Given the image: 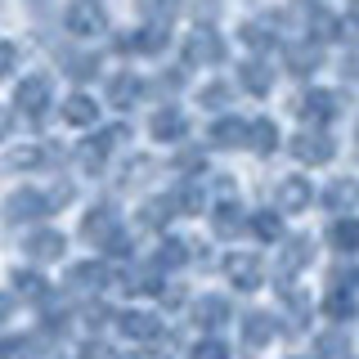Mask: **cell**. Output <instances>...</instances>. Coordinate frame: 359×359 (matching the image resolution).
<instances>
[{"label": "cell", "mask_w": 359, "mask_h": 359, "mask_svg": "<svg viewBox=\"0 0 359 359\" xmlns=\"http://www.w3.org/2000/svg\"><path fill=\"white\" fill-rule=\"evenodd\" d=\"M54 90H50V76H22L18 90H14V104L18 112H27V117H41L45 108H50Z\"/></svg>", "instance_id": "1"}, {"label": "cell", "mask_w": 359, "mask_h": 359, "mask_svg": "<svg viewBox=\"0 0 359 359\" xmlns=\"http://www.w3.org/2000/svg\"><path fill=\"white\" fill-rule=\"evenodd\" d=\"M292 153H297V162H306V166H323V162H332L337 144L323 130H301L297 140H292Z\"/></svg>", "instance_id": "2"}, {"label": "cell", "mask_w": 359, "mask_h": 359, "mask_svg": "<svg viewBox=\"0 0 359 359\" xmlns=\"http://www.w3.org/2000/svg\"><path fill=\"white\" fill-rule=\"evenodd\" d=\"M45 211H50V198L36 194V189H18V194H9V202H5V220H9V224L41 220Z\"/></svg>", "instance_id": "3"}, {"label": "cell", "mask_w": 359, "mask_h": 359, "mask_svg": "<svg viewBox=\"0 0 359 359\" xmlns=\"http://www.w3.org/2000/svg\"><path fill=\"white\" fill-rule=\"evenodd\" d=\"M63 22H67L72 36H99V32H108V18L95 9V0H76V5H67Z\"/></svg>", "instance_id": "4"}, {"label": "cell", "mask_w": 359, "mask_h": 359, "mask_svg": "<svg viewBox=\"0 0 359 359\" xmlns=\"http://www.w3.org/2000/svg\"><path fill=\"white\" fill-rule=\"evenodd\" d=\"M297 112L306 121H314V126H323V121L337 117V95L332 90H306V95L297 99Z\"/></svg>", "instance_id": "5"}, {"label": "cell", "mask_w": 359, "mask_h": 359, "mask_svg": "<svg viewBox=\"0 0 359 359\" xmlns=\"http://www.w3.org/2000/svg\"><path fill=\"white\" fill-rule=\"evenodd\" d=\"M310 198H314V189H310V175H287L283 184L274 189V202H278V211H306V207H310Z\"/></svg>", "instance_id": "6"}, {"label": "cell", "mask_w": 359, "mask_h": 359, "mask_svg": "<svg viewBox=\"0 0 359 359\" xmlns=\"http://www.w3.org/2000/svg\"><path fill=\"white\" fill-rule=\"evenodd\" d=\"M224 274L233 278V287H243V292H256L265 283V269H261V261H256V256H229V261H224Z\"/></svg>", "instance_id": "7"}, {"label": "cell", "mask_w": 359, "mask_h": 359, "mask_svg": "<svg viewBox=\"0 0 359 359\" xmlns=\"http://www.w3.org/2000/svg\"><path fill=\"white\" fill-rule=\"evenodd\" d=\"M63 247H67V243H63L59 229H36V233L27 238V256H32V261H59Z\"/></svg>", "instance_id": "8"}, {"label": "cell", "mask_w": 359, "mask_h": 359, "mask_svg": "<svg viewBox=\"0 0 359 359\" xmlns=\"http://www.w3.org/2000/svg\"><path fill=\"white\" fill-rule=\"evenodd\" d=\"M323 314H328L332 323H351V319H359V297H355V292L332 287L328 297H323Z\"/></svg>", "instance_id": "9"}, {"label": "cell", "mask_w": 359, "mask_h": 359, "mask_svg": "<svg viewBox=\"0 0 359 359\" xmlns=\"http://www.w3.org/2000/svg\"><path fill=\"white\" fill-rule=\"evenodd\" d=\"M220 54H224V45H220V36L211 27H198L194 36H189V63H198V59L202 63H216Z\"/></svg>", "instance_id": "10"}, {"label": "cell", "mask_w": 359, "mask_h": 359, "mask_svg": "<svg viewBox=\"0 0 359 359\" xmlns=\"http://www.w3.org/2000/svg\"><path fill=\"white\" fill-rule=\"evenodd\" d=\"M81 233H86L90 243H99V247H104V243L112 238V233H117V216H112L108 207H95V211H90V216L81 220Z\"/></svg>", "instance_id": "11"}, {"label": "cell", "mask_w": 359, "mask_h": 359, "mask_svg": "<svg viewBox=\"0 0 359 359\" xmlns=\"http://www.w3.org/2000/svg\"><path fill=\"white\" fill-rule=\"evenodd\" d=\"M121 319V332L135 337V341H153L157 332H162V323L153 319V314H144V310H126V314H117Z\"/></svg>", "instance_id": "12"}, {"label": "cell", "mask_w": 359, "mask_h": 359, "mask_svg": "<svg viewBox=\"0 0 359 359\" xmlns=\"http://www.w3.org/2000/svg\"><path fill=\"white\" fill-rule=\"evenodd\" d=\"M149 130H153V140H162V144H175V140H184V117H180L175 108H162V112H153Z\"/></svg>", "instance_id": "13"}, {"label": "cell", "mask_w": 359, "mask_h": 359, "mask_svg": "<svg viewBox=\"0 0 359 359\" xmlns=\"http://www.w3.org/2000/svg\"><path fill=\"white\" fill-rule=\"evenodd\" d=\"M328 243H332V252L355 256L359 252V220H332L328 224Z\"/></svg>", "instance_id": "14"}, {"label": "cell", "mask_w": 359, "mask_h": 359, "mask_svg": "<svg viewBox=\"0 0 359 359\" xmlns=\"http://www.w3.org/2000/svg\"><path fill=\"white\" fill-rule=\"evenodd\" d=\"M63 121H67V126H95V121H99V104L90 95H72L63 104Z\"/></svg>", "instance_id": "15"}, {"label": "cell", "mask_w": 359, "mask_h": 359, "mask_svg": "<svg viewBox=\"0 0 359 359\" xmlns=\"http://www.w3.org/2000/svg\"><path fill=\"white\" fill-rule=\"evenodd\" d=\"M238 81L252 90V95H265V90L274 86V67H265L261 59H247V63H238Z\"/></svg>", "instance_id": "16"}, {"label": "cell", "mask_w": 359, "mask_h": 359, "mask_svg": "<svg viewBox=\"0 0 359 359\" xmlns=\"http://www.w3.org/2000/svg\"><path fill=\"white\" fill-rule=\"evenodd\" d=\"M202 202H207V198H202V184H198V180H184V184L171 194V207L180 211V216H202Z\"/></svg>", "instance_id": "17"}, {"label": "cell", "mask_w": 359, "mask_h": 359, "mask_svg": "<svg viewBox=\"0 0 359 359\" xmlns=\"http://www.w3.org/2000/svg\"><path fill=\"white\" fill-rule=\"evenodd\" d=\"M211 229H216L220 238H233V233L243 229V207L238 202H220V207L211 211Z\"/></svg>", "instance_id": "18"}, {"label": "cell", "mask_w": 359, "mask_h": 359, "mask_svg": "<svg viewBox=\"0 0 359 359\" xmlns=\"http://www.w3.org/2000/svg\"><path fill=\"white\" fill-rule=\"evenodd\" d=\"M211 144H220V149L247 144V121H238V117H220L216 126H211Z\"/></svg>", "instance_id": "19"}, {"label": "cell", "mask_w": 359, "mask_h": 359, "mask_svg": "<svg viewBox=\"0 0 359 359\" xmlns=\"http://www.w3.org/2000/svg\"><path fill=\"white\" fill-rule=\"evenodd\" d=\"M243 341L247 346L274 341V319H269V314H247V319H243Z\"/></svg>", "instance_id": "20"}, {"label": "cell", "mask_w": 359, "mask_h": 359, "mask_svg": "<svg viewBox=\"0 0 359 359\" xmlns=\"http://www.w3.org/2000/svg\"><path fill=\"white\" fill-rule=\"evenodd\" d=\"M140 76H130V72H121V76H112V86H108V99H112V104H117V108H130L135 104V99H140Z\"/></svg>", "instance_id": "21"}, {"label": "cell", "mask_w": 359, "mask_h": 359, "mask_svg": "<svg viewBox=\"0 0 359 359\" xmlns=\"http://www.w3.org/2000/svg\"><path fill=\"white\" fill-rule=\"evenodd\" d=\"M247 140H252V149L256 153H274V144H278V126L274 121H247Z\"/></svg>", "instance_id": "22"}, {"label": "cell", "mask_w": 359, "mask_h": 359, "mask_svg": "<svg viewBox=\"0 0 359 359\" xmlns=\"http://www.w3.org/2000/svg\"><path fill=\"white\" fill-rule=\"evenodd\" d=\"M310 252H314V247H310L306 238H292V243L283 247V252H278V265H283L287 274H297L301 265H310Z\"/></svg>", "instance_id": "23"}, {"label": "cell", "mask_w": 359, "mask_h": 359, "mask_svg": "<svg viewBox=\"0 0 359 359\" xmlns=\"http://www.w3.org/2000/svg\"><path fill=\"white\" fill-rule=\"evenodd\" d=\"M323 198H328L332 211H351L355 202H359V184H355V180H337V184H332Z\"/></svg>", "instance_id": "24"}, {"label": "cell", "mask_w": 359, "mask_h": 359, "mask_svg": "<svg viewBox=\"0 0 359 359\" xmlns=\"http://www.w3.org/2000/svg\"><path fill=\"white\" fill-rule=\"evenodd\" d=\"M224 319H229V306H224L220 297H202V301H198V323H207V328H220Z\"/></svg>", "instance_id": "25"}, {"label": "cell", "mask_w": 359, "mask_h": 359, "mask_svg": "<svg viewBox=\"0 0 359 359\" xmlns=\"http://www.w3.org/2000/svg\"><path fill=\"white\" fill-rule=\"evenodd\" d=\"M252 229H256V238L274 243L278 233H283V224H278V216H274V211H256V216H252Z\"/></svg>", "instance_id": "26"}, {"label": "cell", "mask_w": 359, "mask_h": 359, "mask_svg": "<svg viewBox=\"0 0 359 359\" xmlns=\"http://www.w3.org/2000/svg\"><path fill=\"white\" fill-rule=\"evenodd\" d=\"M14 287L22 292V297H45V292H50L36 269H18V274H14Z\"/></svg>", "instance_id": "27"}, {"label": "cell", "mask_w": 359, "mask_h": 359, "mask_svg": "<svg viewBox=\"0 0 359 359\" xmlns=\"http://www.w3.org/2000/svg\"><path fill=\"white\" fill-rule=\"evenodd\" d=\"M287 63H292V72H314L319 50H310V45H292V50H287Z\"/></svg>", "instance_id": "28"}, {"label": "cell", "mask_w": 359, "mask_h": 359, "mask_svg": "<svg viewBox=\"0 0 359 359\" xmlns=\"http://www.w3.org/2000/svg\"><path fill=\"white\" fill-rule=\"evenodd\" d=\"M162 41H166V27H144L140 36H130V50H144V54H153Z\"/></svg>", "instance_id": "29"}, {"label": "cell", "mask_w": 359, "mask_h": 359, "mask_svg": "<svg viewBox=\"0 0 359 359\" xmlns=\"http://www.w3.org/2000/svg\"><path fill=\"white\" fill-rule=\"evenodd\" d=\"M72 283L76 287H104V269H99V265H76L72 269Z\"/></svg>", "instance_id": "30"}, {"label": "cell", "mask_w": 359, "mask_h": 359, "mask_svg": "<svg viewBox=\"0 0 359 359\" xmlns=\"http://www.w3.org/2000/svg\"><path fill=\"white\" fill-rule=\"evenodd\" d=\"M184 261H189V243L166 238V243H162V265H184Z\"/></svg>", "instance_id": "31"}, {"label": "cell", "mask_w": 359, "mask_h": 359, "mask_svg": "<svg viewBox=\"0 0 359 359\" xmlns=\"http://www.w3.org/2000/svg\"><path fill=\"white\" fill-rule=\"evenodd\" d=\"M194 359H229V351H224L220 341H198L194 346Z\"/></svg>", "instance_id": "32"}, {"label": "cell", "mask_w": 359, "mask_h": 359, "mask_svg": "<svg viewBox=\"0 0 359 359\" xmlns=\"http://www.w3.org/2000/svg\"><path fill=\"white\" fill-rule=\"evenodd\" d=\"M14 63H18V50L9 41H0V76H9L14 72Z\"/></svg>", "instance_id": "33"}, {"label": "cell", "mask_w": 359, "mask_h": 359, "mask_svg": "<svg viewBox=\"0 0 359 359\" xmlns=\"http://www.w3.org/2000/svg\"><path fill=\"white\" fill-rule=\"evenodd\" d=\"M319 351H328V359H351V346H341L337 337H323V341H319Z\"/></svg>", "instance_id": "34"}, {"label": "cell", "mask_w": 359, "mask_h": 359, "mask_svg": "<svg viewBox=\"0 0 359 359\" xmlns=\"http://www.w3.org/2000/svg\"><path fill=\"white\" fill-rule=\"evenodd\" d=\"M314 27H319V32H314V36H319V41H328V36H337V18H328V14H314Z\"/></svg>", "instance_id": "35"}, {"label": "cell", "mask_w": 359, "mask_h": 359, "mask_svg": "<svg viewBox=\"0 0 359 359\" xmlns=\"http://www.w3.org/2000/svg\"><path fill=\"white\" fill-rule=\"evenodd\" d=\"M9 162H14V166H36V162H41V153H36V149H18L14 157H9Z\"/></svg>", "instance_id": "36"}, {"label": "cell", "mask_w": 359, "mask_h": 359, "mask_svg": "<svg viewBox=\"0 0 359 359\" xmlns=\"http://www.w3.org/2000/svg\"><path fill=\"white\" fill-rule=\"evenodd\" d=\"M81 359H108V346H99V341H86V346H81Z\"/></svg>", "instance_id": "37"}, {"label": "cell", "mask_w": 359, "mask_h": 359, "mask_svg": "<svg viewBox=\"0 0 359 359\" xmlns=\"http://www.w3.org/2000/svg\"><path fill=\"white\" fill-rule=\"evenodd\" d=\"M202 99H211L207 108H220V99H224V86H207V90H202Z\"/></svg>", "instance_id": "38"}, {"label": "cell", "mask_w": 359, "mask_h": 359, "mask_svg": "<svg viewBox=\"0 0 359 359\" xmlns=\"http://www.w3.org/2000/svg\"><path fill=\"white\" fill-rule=\"evenodd\" d=\"M346 22L359 32V0H346Z\"/></svg>", "instance_id": "39"}, {"label": "cell", "mask_w": 359, "mask_h": 359, "mask_svg": "<svg viewBox=\"0 0 359 359\" xmlns=\"http://www.w3.org/2000/svg\"><path fill=\"white\" fill-rule=\"evenodd\" d=\"M5 319H9V297L0 292V323H5Z\"/></svg>", "instance_id": "40"}, {"label": "cell", "mask_w": 359, "mask_h": 359, "mask_svg": "<svg viewBox=\"0 0 359 359\" xmlns=\"http://www.w3.org/2000/svg\"><path fill=\"white\" fill-rule=\"evenodd\" d=\"M5 135H9V112L0 108V140H5Z\"/></svg>", "instance_id": "41"}, {"label": "cell", "mask_w": 359, "mask_h": 359, "mask_svg": "<svg viewBox=\"0 0 359 359\" xmlns=\"http://www.w3.org/2000/svg\"><path fill=\"white\" fill-rule=\"evenodd\" d=\"M117 359H126V355H117ZM130 359H135V355H130Z\"/></svg>", "instance_id": "42"}, {"label": "cell", "mask_w": 359, "mask_h": 359, "mask_svg": "<svg viewBox=\"0 0 359 359\" xmlns=\"http://www.w3.org/2000/svg\"><path fill=\"white\" fill-rule=\"evenodd\" d=\"M292 359H301V355H292Z\"/></svg>", "instance_id": "43"}]
</instances>
